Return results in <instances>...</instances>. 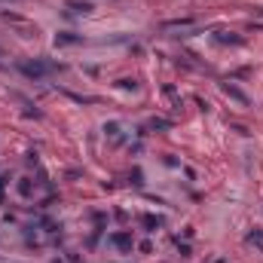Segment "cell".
Here are the masks:
<instances>
[{
    "instance_id": "obj_1",
    "label": "cell",
    "mask_w": 263,
    "mask_h": 263,
    "mask_svg": "<svg viewBox=\"0 0 263 263\" xmlns=\"http://www.w3.org/2000/svg\"><path fill=\"white\" fill-rule=\"evenodd\" d=\"M110 242H117V245H122V248H129V245H132V239H129V236H110Z\"/></svg>"
},
{
    "instance_id": "obj_3",
    "label": "cell",
    "mask_w": 263,
    "mask_h": 263,
    "mask_svg": "<svg viewBox=\"0 0 263 263\" xmlns=\"http://www.w3.org/2000/svg\"><path fill=\"white\" fill-rule=\"evenodd\" d=\"M71 9H74V12H89L92 6H89V3H71Z\"/></svg>"
},
{
    "instance_id": "obj_2",
    "label": "cell",
    "mask_w": 263,
    "mask_h": 263,
    "mask_svg": "<svg viewBox=\"0 0 263 263\" xmlns=\"http://www.w3.org/2000/svg\"><path fill=\"white\" fill-rule=\"evenodd\" d=\"M224 89H227V92H230V95H233V98H239V101H248V98H245V95H242V92H239V89H233V86H224Z\"/></svg>"
}]
</instances>
